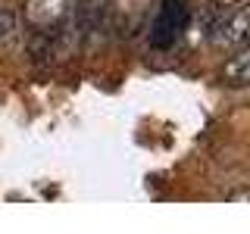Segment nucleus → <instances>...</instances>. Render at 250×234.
Listing matches in <instances>:
<instances>
[{
	"instance_id": "2",
	"label": "nucleus",
	"mask_w": 250,
	"mask_h": 234,
	"mask_svg": "<svg viewBox=\"0 0 250 234\" xmlns=\"http://www.w3.org/2000/svg\"><path fill=\"white\" fill-rule=\"evenodd\" d=\"M185 19H188L185 0H166L163 10H160V19H156V25H153V35H150L153 47H169L178 35H182Z\"/></svg>"
},
{
	"instance_id": "3",
	"label": "nucleus",
	"mask_w": 250,
	"mask_h": 234,
	"mask_svg": "<svg viewBox=\"0 0 250 234\" xmlns=\"http://www.w3.org/2000/svg\"><path fill=\"white\" fill-rule=\"evenodd\" d=\"M66 10H69V0H28L25 3V19L35 28L50 31L66 19Z\"/></svg>"
},
{
	"instance_id": "6",
	"label": "nucleus",
	"mask_w": 250,
	"mask_h": 234,
	"mask_svg": "<svg viewBox=\"0 0 250 234\" xmlns=\"http://www.w3.org/2000/svg\"><path fill=\"white\" fill-rule=\"evenodd\" d=\"M238 3H244V0H216V6H238Z\"/></svg>"
},
{
	"instance_id": "1",
	"label": "nucleus",
	"mask_w": 250,
	"mask_h": 234,
	"mask_svg": "<svg viewBox=\"0 0 250 234\" xmlns=\"http://www.w3.org/2000/svg\"><path fill=\"white\" fill-rule=\"evenodd\" d=\"M213 44L216 47H247L250 44V3H238L231 13H225V19L213 31Z\"/></svg>"
},
{
	"instance_id": "5",
	"label": "nucleus",
	"mask_w": 250,
	"mask_h": 234,
	"mask_svg": "<svg viewBox=\"0 0 250 234\" xmlns=\"http://www.w3.org/2000/svg\"><path fill=\"white\" fill-rule=\"evenodd\" d=\"M19 38V16L0 6V47H10Z\"/></svg>"
},
{
	"instance_id": "4",
	"label": "nucleus",
	"mask_w": 250,
	"mask_h": 234,
	"mask_svg": "<svg viewBox=\"0 0 250 234\" xmlns=\"http://www.w3.org/2000/svg\"><path fill=\"white\" fill-rule=\"evenodd\" d=\"M222 78H225L229 84H247V81H250V44L241 47L238 57H231L229 62H225Z\"/></svg>"
}]
</instances>
